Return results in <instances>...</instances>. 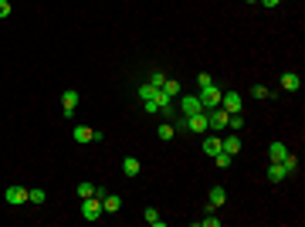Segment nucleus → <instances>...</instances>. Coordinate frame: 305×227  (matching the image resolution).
<instances>
[{
	"label": "nucleus",
	"instance_id": "393cba45",
	"mask_svg": "<svg viewBox=\"0 0 305 227\" xmlns=\"http://www.w3.org/2000/svg\"><path fill=\"white\" fill-rule=\"evenodd\" d=\"M251 95H254V98H268V88L265 85H251Z\"/></svg>",
	"mask_w": 305,
	"mask_h": 227
},
{
	"label": "nucleus",
	"instance_id": "39448f33",
	"mask_svg": "<svg viewBox=\"0 0 305 227\" xmlns=\"http://www.w3.org/2000/svg\"><path fill=\"white\" fill-rule=\"evenodd\" d=\"M221 109H224V112H241V95L237 92H224L221 95Z\"/></svg>",
	"mask_w": 305,
	"mask_h": 227
},
{
	"label": "nucleus",
	"instance_id": "f8f14e48",
	"mask_svg": "<svg viewBox=\"0 0 305 227\" xmlns=\"http://www.w3.org/2000/svg\"><path fill=\"white\" fill-rule=\"evenodd\" d=\"M61 105H65V109H61L65 115H72L78 109V92H75V88H68V92L61 95Z\"/></svg>",
	"mask_w": 305,
	"mask_h": 227
},
{
	"label": "nucleus",
	"instance_id": "2eb2a0df",
	"mask_svg": "<svg viewBox=\"0 0 305 227\" xmlns=\"http://www.w3.org/2000/svg\"><path fill=\"white\" fill-rule=\"evenodd\" d=\"M139 170H143V163H139L136 156H126V159H122V173H126L129 180H133V176H139Z\"/></svg>",
	"mask_w": 305,
	"mask_h": 227
},
{
	"label": "nucleus",
	"instance_id": "9b49d317",
	"mask_svg": "<svg viewBox=\"0 0 305 227\" xmlns=\"http://www.w3.org/2000/svg\"><path fill=\"white\" fill-rule=\"evenodd\" d=\"M285 156H288L285 143H271V146H268V163H282Z\"/></svg>",
	"mask_w": 305,
	"mask_h": 227
},
{
	"label": "nucleus",
	"instance_id": "7c9ffc66",
	"mask_svg": "<svg viewBox=\"0 0 305 227\" xmlns=\"http://www.w3.org/2000/svg\"><path fill=\"white\" fill-rule=\"evenodd\" d=\"M244 3H258V0H244Z\"/></svg>",
	"mask_w": 305,
	"mask_h": 227
},
{
	"label": "nucleus",
	"instance_id": "dca6fc26",
	"mask_svg": "<svg viewBox=\"0 0 305 227\" xmlns=\"http://www.w3.org/2000/svg\"><path fill=\"white\" fill-rule=\"evenodd\" d=\"M285 176H288V173H285L282 163H268V180H271V183H282Z\"/></svg>",
	"mask_w": 305,
	"mask_h": 227
},
{
	"label": "nucleus",
	"instance_id": "4be33fe9",
	"mask_svg": "<svg viewBox=\"0 0 305 227\" xmlns=\"http://www.w3.org/2000/svg\"><path fill=\"white\" fill-rule=\"evenodd\" d=\"M214 159H217V166H221V170H228L230 163H234V156H230V152H224V150L217 152V156H214Z\"/></svg>",
	"mask_w": 305,
	"mask_h": 227
},
{
	"label": "nucleus",
	"instance_id": "1a4fd4ad",
	"mask_svg": "<svg viewBox=\"0 0 305 227\" xmlns=\"http://www.w3.org/2000/svg\"><path fill=\"white\" fill-rule=\"evenodd\" d=\"M187 126H190V133H207V112L187 115Z\"/></svg>",
	"mask_w": 305,
	"mask_h": 227
},
{
	"label": "nucleus",
	"instance_id": "f03ea898",
	"mask_svg": "<svg viewBox=\"0 0 305 227\" xmlns=\"http://www.w3.org/2000/svg\"><path fill=\"white\" fill-rule=\"evenodd\" d=\"M180 112H183V119H187V115L207 112V109L200 105V95H180Z\"/></svg>",
	"mask_w": 305,
	"mask_h": 227
},
{
	"label": "nucleus",
	"instance_id": "ddd939ff",
	"mask_svg": "<svg viewBox=\"0 0 305 227\" xmlns=\"http://www.w3.org/2000/svg\"><path fill=\"white\" fill-rule=\"evenodd\" d=\"M75 143L78 146H85V143H95V129H88V126H75Z\"/></svg>",
	"mask_w": 305,
	"mask_h": 227
},
{
	"label": "nucleus",
	"instance_id": "aec40b11",
	"mask_svg": "<svg viewBox=\"0 0 305 227\" xmlns=\"http://www.w3.org/2000/svg\"><path fill=\"white\" fill-rule=\"evenodd\" d=\"M156 136H159L163 143H170L173 136H176V126H170V122H163V126H159V133H156Z\"/></svg>",
	"mask_w": 305,
	"mask_h": 227
},
{
	"label": "nucleus",
	"instance_id": "9d476101",
	"mask_svg": "<svg viewBox=\"0 0 305 227\" xmlns=\"http://www.w3.org/2000/svg\"><path fill=\"white\" fill-rule=\"evenodd\" d=\"M224 200H228V190H224V187H214V190H210V197H207V207L217 210V207H224Z\"/></svg>",
	"mask_w": 305,
	"mask_h": 227
},
{
	"label": "nucleus",
	"instance_id": "a878e982",
	"mask_svg": "<svg viewBox=\"0 0 305 227\" xmlns=\"http://www.w3.org/2000/svg\"><path fill=\"white\" fill-rule=\"evenodd\" d=\"M200 227H221V217H204Z\"/></svg>",
	"mask_w": 305,
	"mask_h": 227
},
{
	"label": "nucleus",
	"instance_id": "412c9836",
	"mask_svg": "<svg viewBox=\"0 0 305 227\" xmlns=\"http://www.w3.org/2000/svg\"><path fill=\"white\" fill-rule=\"evenodd\" d=\"M78 197H81V200H85V197H95V183L81 180V183H78Z\"/></svg>",
	"mask_w": 305,
	"mask_h": 227
},
{
	"label": "nucleus",
	"instance_id": "bb28decb",
	"mask_svg": "<svg viewBox=\"0 0 305 227\" xmlns=\"http://www.w3.org/2000/svg\"><path fill=\"white\" fill-rule=\"evenodd\" d=\"M210 81H214V78H210L207 72H200V75H197V85H200V88H204V85H210Z\"/></svg>",
	"mask_w": 305,
	"mask_h": 227
},
{
	"label": "nucleus",
	"instance_id": "0eeeda50",
	"mask_svg": "<svg viewBox=\"0 0 305 227\" xmlns=\"http://www.w3.org/2000/svg\"><path fill=\"white\" fill-rule=\"evenodd\" d=\"M3 197H7V204H10V207L27 204V190H24V187H7V193H3Z\"/></svg>",
	"mask_w": 305,
	"mask_h": 227
},
{
	"label": "nucleus",
	"instance_id": "7ed1b4c3",
	"mask_svg": "<svg viewBox=\"0 0 305 227\" xmlns=\"http://www.w3.org/2000/svg\"><path fill=\"white\" fill-rule=\"evenodd\" d=\"M207 129L214 133H221V129H228V112L217 105V109H207Z\"/></svg>",
	"mask_w": 305,
	"mask_h": 227
},
{
	"label": "nucleus",
	"instance_id": "b1692460",
	"mask_svg": "<svg viewBox=\"0 0 305 227\" xmlns=\"http://www.w3.org/2000/svg\"><path fill=\"white\" fill-rule=\"evenodd\" d=\"M282 166H285V173H295V170H299V159H295V156L288 152L285 159H282Z\"/></svg>",
	"mask_w": 305,
	"mask_h": 227
},
{
	"label": "nucleus",
	"instance_id": "423d86ee",
	"mask_svg": "<svg viewBox=\"0 0 305 227\" xmlns=\"http://www.w3.org/2000/svg\"><path fill=\"white\" fill-rule=\"evenodd\" d=\"M200 150L207 152V156H217V152L224 150V139L214 133V136H204V143H200Z\"/></svg>",
	"mask_w": 305,
	"mask_h": 227
},
{
	"label": "nucleus",
	"instance_id": "a211bd4d",
	"mask_svg": "<svg viewBox=\"0 0 305 227\" xmlns=\"http://www.w3.org/2000/svg\"><path fill=\"white\" fill-rule=\"evenodd\" d=\"M159 88L170 95V98H180V81H173V78H163V85H159Z\"/></svg>",
	"mask_w": 305,
	"mask_h": 227
},
{
	"label": "nucleus",
	"instance_id": "cd10ccee",
	"mask_svg": "<svg viewBox=\"0 0 305 227\" xmlns=\"http://www.w3.org/2000/svg\"><path fill=\"white\" fill-rule=\"evenodd\" d=\"M0 17H10V0H0Z\"/></svg>",
	"mask_w": 305,
	"mask_h": 227
},
{
	"label": "nucleus",
	"instance_id": "f257e3e1",
	"mask_svg": "<svg viewBox=\"0 0 305 227\" xmlns=\"http://www.w3.org/2000/svg\"><path fill=\"white\" fill-rule=\"evenodd\" d=\"M221 95H224V92L210 81V85L200 88V105H204V109H217V105H221Z\"/></svg>",
	"mask_w": 305,
	"mask_h": 227
},
{
	"label": "nucleus",
	"instance_id": "20e7f679",
	"mask_svg": "<svg viewBox=\"0 0 305 227\" xmlns=\"http://www.w3.org/2000/svg\"><path fill=\"white\" fill-rule=\"evenodd\" d=\"M81 217H85V221H98V217H102V200H98V197H85V200H81Z\"/></svg>",
	"mask_w": 305,
	"mask_h": 227
},
{
	"label": "nucleus",
	"instance_id": "c85d7f7f",
	"mask_svg": "<svg viewBox=\"0 0 305 227\" xmlns=\"http://www.w3.org/2000/svg\"><path fill=\"white\" fill-rule=\"evenodd\" d=\"M163 78H166V75H159V72H152V78H150V85H156V88H159V85H163Z\"/></svg>",
	"mask_w": 305,
	"mask_h": 227
},
{
	"label": "nucleus",
	"instance_id": "6ab92c4d",
	"mask_svg": "<svg viewBox=\"0 0 305 227\" xmlns=\"http://www.w3.org/2000/svg\"><path fill=\"white\" fill-rule=\"evenodd\" d=\"M221 139H224V152H230V156L241 152V139L237 136H221Z\"/></svg>",
	"mask_w": 305,
	"mask_h": 227
},
{
	"label": "nucleus",
	"instance_id": "5701e85b",
	"mask_svg": "<svg viewBox=\"0 0 305 227\" xmlns=\"http://www.w3.org/2000/svg\"><path fill=\"white\" fill-rule=\"evenodd\" d=\"M27 200H31V204H44L48 193H44V190H27Z\"/></svg>",
	"mask_w": 305,
	"mask_h": 227
},
{
	"label": "nucleus",
	"instance_id": "c756f323",
	"mask_svg": "<svg viewBox=\"0 0 305 227\" xmlns=\"http://www.w3.org/2000/svg\"><path fill=\"white\" fill-rule=\"evenodd\" d=\"M258 3H265L268 10H275V7H278V3H282V0H258Z\"/></svg>",
	"mask_w": 305,
	"mask_h": 227
},
{
	"label": "nucleus",
	"instance_id": "f3484780",
	"mask_svg": "<svg viewBox=\"0 0 305 227\" xmlns=\"http://www.w3.org/2000/svg\"><path fill=\"white\" fill-rule=\"evenodd\" d=\"M143 217H146V224H150V227H163V217H159V210H156V207H146V210H143Z\"/></svg>",
	"mask_w": 305,
	"mask_h": 227
},
{
	"label": "nucleus",
	"instance_id": "6e6552de",
	"mask_svg": "<svg viewBox=\"0 0 305 227\" xmlns=\"http://www.w3.org/2000/svg\"><path fill=\"white\" fill-rule=\"evenodd\" d=\"M122 210V197L119 193H105L102 197V214H119Z\"/></svg>",
	"mask_w": 305,
	"mask_h": 227
},
{
	"label": "nucleus",
	"instance_id": "4468645a",
	"mask_svg": "<svg viewBox=\"0 0 305 227\" xmlns=\"http://www.w3.org/2000/svg\"><path fill=\"white\" fill-rule=\"evenodd\" d=\"M282 88H285V92H299V88H302V78L295 75V72H285V75H282Z\"/></svg>",
	"mask_w": 305,
	"mask_h": 227
}]
</instances>
